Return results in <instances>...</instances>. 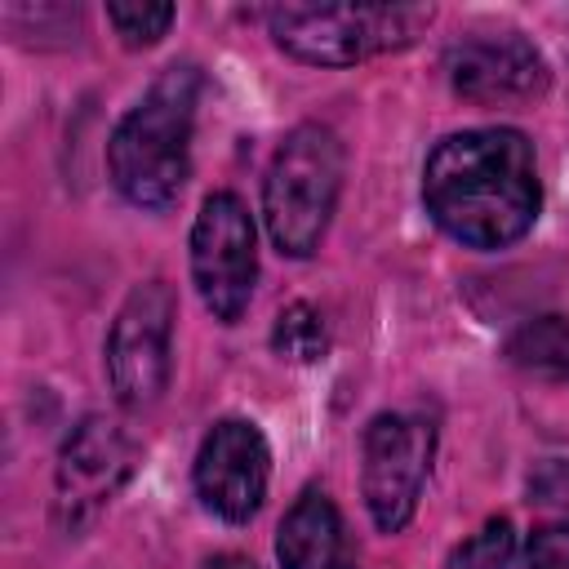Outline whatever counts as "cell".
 Returning a JSON list of instances; mask_svg holds the SVG:
<instances>
[{
    "instance_id": "obj_16",
    "label": "cell",
    "mask_w": 569,
    "mask_h": 569,
    "mask_svg": "<svg viewBox=\"0 0 569 569\" xmlns=\"http://www.w3.org/2000/svg\"><path fill=\"white\" fill-rule=\"evenodd\" d=\"M529 569H569V520H551L529 533Z\"/></svg>"
},
{
    "instance_id": "obj_11",
    "label": "cell",
    "mask_w": 569,
    "mask_h": 569,
    "mask_svg": "<svg viewBox=\"0 0 569 569\" xmlns=\"http://www.w3.org/2000/svg\"><path fill=\"white\" fill-rule=\"evenodd\" d=\"M276 556L284 569H356V547L342 511L329 493L307 489L276 529Z\"/></svg>"
},
{
    "instance_id": "obj_1",
    "label": "cell",
    "mask_w": 569,
    "mask_h": 569,
    "mask_svg": "<svg viewBox=\"0 0 569 569\" xmlns=\"http://www.w3.org/2000/svg\"><path fill=\"white\" fill-rule=\"evenodd\" d=\"M422 204L467 249L520 240L542 204L533 147L520 129H462L436 142L422 164Z\"/></svg>"
},
{
    "instance_id": "obj_13",
    "label": "cell",
    "mask_w": 569,
    "mask_h": 569,
    "mask_svg": "<svg viewBox=\"0 0 569 569\" xmlns=\"http://www.w3.org/2000/svg\"><path fill=\"white\" fill-rule=\"evenodd\" d=\"M271 347L276 356L293 360V365H316L325 360L329 351V329H325V316L311 307V302H289L276 325H271Z\"/></svg>"
},
{
    "instance_id": "obj_12",
    "label": "cell",
    "mask_w": 569,
    "mask_h": 569,
    "mask_svg": "<svg viewBox=\"0 0 569 569\" xmlns=\"http://www.w3.org/2000/svg\"><path fill=\"white\" fill-rule=\"evenodd\" d=\"M511 365L542 373V378H569V320L565 316H538L525 320L507 338Z\"/></svg>"
},
{
    "instance_id": "obj_9",
    "label": "cell",
    "mask_w": 569,
    "mask_h": 569,
    "mask_svg": "<svg viewBox=\"0 0 569 569\" xmlns=\"http://www.w3.org/2000/svg\"><path fill=\"white\" fill-rule=\"evenodd\" d=\"M271 480V449L267 436L244 418H222L209 427L196 453V493L200 502L227 520L244 525L258 516Z\"/></svg>"
},
{
    "instance_id": "obj_3",
    "label": "cell",
    "mask_w": 569,
    "mask_h": 569,
    "mask_svg": "<svg viewBox=\"0 0 569 569\" xmlns=\"http://www.w3.org/2000/svg\"><path fill=\"white\" fill-rule=\"evenodd\" d=\"M342 191V142L325 124H298L276 147L262 178L267 236L289 258H311Z\"/></svg>"
},
{
    "instance_id": "obj_17",
    "label": "cell",
    "mask_w": 569,
    "mask_h": 569,
    "mask_svg": "<svg viewBox=\"0 0 569 569\" xmlns=\"http://www.w3.org/2000/svg\"><path fill=\"white\" fill-rule=\"evenodd\" d=\"M204 569H258L249 556H236V551H227V556H213Z\"/></svg>"
},
{
    "instance_id": "obj_14",
    "label": "cell",
    "mask_w": 569,
    "mask_h": 569,
    "mask_svg": "<svg viewBox=\"0 0 569 569\" xmlns=\"http://www.w3.org/2000/svg\"><path fill=\"white\" fill-rule=\"evenodd\" d=\"M511 560H516V529L507 516H493L480 525V533L453 547L445 569H511Z\"/></svg>"
},
{
    "instance_id": "obj_5",
    "label": "cell",
    "mask_w": 569,
    "mask_h": 569,
    "mask_svg": "<svg viewBox=\"0 0 569 569\" xmlns=\"http://www.w3.org/2000/svg\"><path fill=\"white\" fill-rule=\"evenodd\" d=\"M173 316H178V302L164 280H142L120 302V311L107 329L102 365H107L111 396L124 409H142V405L160 400V391L169 387Z\"/></svg>"
},
{
    "instance_id": "obj_10",
    "label": "cell",
    "mask_w": 569,
    "mask_h": 569,
    "mask_svg": "<svg viewBox=\"0 0 569 569\" xmlns=\"http://www.w3.org/2000/svg\"><path fill=\"white\" fill-rule=\"evenodd\" d=\"M445 71H449L453 93L480 107L533 102L551 84L547 58L520 31H489V36H467L449 44Z\"/></svg>"
},
{
    "instance_id": "obj_6",
    "label": "cell",
    "mask_w": 569,
    "mask_h": 569,
    "mask_svg": "<svg viewBox=\"0 0 569 569\" xmlns=\"http://www.w3.org/2000/svg\"><path fill=\"white\" fill-rule=\"evenodd\" d=\"M138 467V440L102 413H89L71 427L62 440L58 467H53V520L62 533L89 529L107 502L129 485Z\"/></svg>"
},
{
    "instance_id": "obj_2",
    "label": "cell",
    "mask_w": 569,
    "mask_h": 569,
    "mask_svg": "<svg viewBox=\"0 0 569 569\" xmlns=\"http://www.w3.org/2000/svg\"><path fill=\"white\" fill-rule=\"evenodd\" d=\"M200 102V71L173 62L124 111L107 142L116 191L138 209H169L191 178V129Z\"/></svg>"
},
{
    "instance_id": "obj_15",
    "label": "cell",
    "mask_w": 569,
    "mask_h": 569,
    "mask_svg": "<svg viewBox=\"0 0 569 569\" xmlns=\"http://www.w3.org/2000/svg\"><path fill=\"white\" fill-rule=\"evenodd\" d=\"M107 22L116 27L124 49H147V44H156L169 31L173 4H147V0H138V4H107Z\"/></svg>"
},
{
    "instance_id": "obj_7",
    "label": "cell",
    "mask_w": 569,
    "mask_h": 569,
    "mask_svg": "<svg viewBox=\"0 0 569 569\" xmlns=\"http://www.w3.org/2000/svg\"><path fill=\"white\" fill-rule=\"evenodd\" d=\"M191 280L200 289V302L213 311V320L236 325L244 316L258 280V240L240 196L231 191L204 196L191 227Z\"/></svg>"
},
{
    "instance_id": "obj_4",
    "label": "cell",
    "mask_w": 569,
    "mask_h": 569,
    "mask_svg": "<svg viewBox=\"0 0 569 569\" xmlns=\"http://www.w3.org/2000/svg\"><path fill=\"white\" fill-rule=\"evenodd\" d=\"M431 27V4H280L267 9L276 49L307 67H351L413 44Z\"/></svg>"
},
{
    "instance_id": "obj_8",
    "label": "cell",
    "mask_w": 569,
    "mask_h": 569,
    "mask_svg": "<svg viewBox=\"0 0 569 569\" xmlns=\"http://www.w3.org/2000/svg\"><path fill=\"white\" fill-rule=\"evenodd\" d=\"M365 462H360V493L382 533H396L413 520L431 458H436V427L413 413H378L365 427Z\"/></svg>"
}]
</instances>
